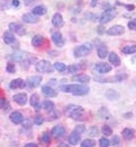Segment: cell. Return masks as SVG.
Masks as SVG:
<instances>
[{
  "instance_id": "1",
  "label": "cell",
  "mask_w": 136,
  "mask_h": 147,
  "mask_svg": "<svg viewBox=\"0 0 136 147\" xmlns=\"http://www.w3.org/2000/svg\"><path fill=\"white\" fill-rule=\"evenodd\" d=\"M60 90L65 93H70L75 96H84L90 92V87L86 84H82V85H61Z\"/></svg>"
},
{
  "instance_id": "2",
  "label": "cell",
  "mask_w": 136,
  "mask_h": 147,
  "mask_svg": "<svg viewBox=\"0 0 136 147\" xmlns=\"http://www.w3.org/2000/svg\"><path fill=\"white\" fill-rule=\"evenodd\" d=\"M66 115H68L69 118H72L73 120H76V121L85 120V118H86L85 110L79 105H69V107H67L66 108Z\"/></svg>"
},
{
  "instance_id": "3",
  "label": "cell",
  "mask_w": 136,
  "mask_h": 147,
  "mask_svg": "<svg viewBox=\"0 0 136 147\" xmlns=\"http://www.w3.org/2000/svg\"><path fill=\"white\" fill-rule=\"evenodd\" d=\"M117 14H118V13H117L116 8L109 7V8H107V9L103 10V13L101 14V16L99 17V22H100L101 24H107V23L111 22L112 19L115 18L117 16Z\"/></svg>"
},
{
  "instance_id": "4",
  "label": "cell",
  "mask_w": 136,
  "mask_h": 147,
  "mask_svg": "<svg viewBox=\"0 0 136 147\" xmlns=\"http://www.w3.org/2000/svg\"><path fill=\"white\" fill-rule=\"evenodd\" d=\"M53 69V65L48 60H40L35 63V70L40 74H51Z\"/></svg>"
},
{
  "instance_id": "5",
  "label": "cell",
  "mask_w": 136,
  "mask_h": 147,
  "mask_svg": "<svg viewBox=\"0 0 136 147\" xmlns=\"http://www.w3.org/2000/svg\"><path fill=\"white\" fill-rule=\"evenodd\" d=\"M93 47L91 43H84V44H81L76 47L74 49V57L75 58H82V57H85V55H90L91 51H92Z\"/></svg>"
},
{
  "instance_id": "6",
  "label": "cell",
  "mask_w": 136,
  "mask_h": 147,
  "mask_svg": "<svg viewBox=\"0 0 136 147\" xmlns=\"http://www.w3.org/2000/svg\"><path fill=\"white\" fill-rule=\"evenodd\" d=\"M25 83H26V86H27V88H30V90H32V88H35V87H38L41 85V83H42V76H32V77H28L26 80H25Z\"/></svg>"
},
{
  "instance_id": "7",
  "label": "cell",
  "mask_w": 136,
  "mask_h": 147,
  "mask_svg": "<svg viewBox=\"0 0 136 147\" xmlns=\"http://www.w3.org/2000/svg\"><path fill=\"white\" fill-rule=\"evenodd\" d=\"M8 26H9L10 32H14V33L18 34L20 36H23V35L26 34V28L23 25L18 24V23H9Z\"/></svg>"
},
{
  "instance_id": "8",
  "label": "cell",
  "mask_w": 136,
  "mask_h": 147,
  "mask_svg": "<svg viewBox=\"0 0 136 147\" xmlns=\"http://www.w3.org/2000/svg\"><path fill=\"white\" fill-rule=\"evenodd\" d=\"M125 33V27L122 25H114L112 27L108 28L107 34L110 36H118V35H122Z\"/></svg>"
},
{
  "instance_id": "9",
  "label": "cell",
  "mask_w": 136,
  "mask_h": 147,
  "mask_svg": "<svg viewBox=\"0 0 136 147\" xmlns=\"http://www.w3.org/2000/svg\"><path fill=\"white\" fill-rule=\"evenodd\" d=\"M94 69H95L99 74L103 75V74L110 73V71L112 70V67H111L109 63H106V62H99V63H95Z\"/></svg>"
},
{
  "instance_id": "10",
  "label": "cell",
  "mask_w": 136,
  "mask_h": 147,
  "mask_svg": "<svg viewBox=\"0 0 136 147\" xmlns=\"http://www.w3.org/2000/svg\"><path fill=\"white\" fill-rule=\"evenodd\" d=\"M51 40H52V42L55 43V45L58 47V48H62V47L65 45V38H64L62 34H61L60 32H55V33H52Z\"/></svg>"
},
{
  "instance_id": "11",
  "label": "cell",
  "mask_w": 136,
  "mask_h": 147,
  "mask_svg": "<svg viewBox=\"0 0 136 147\" xmlns=\"http://www.w3.org/2000/svg\"><path fill=\"white\" fill-rule=\"evenodd\" d=\"M25 86H26V83L22 78H16V79H14L9 83V88L10 90H20V88H24Z\"/></svg>"
},
{
  "instance_id": "12",
  "label": "cell",
  "mask_w": 136,
  "mask_h": 147,
  "mask_svg": "<svg viewBox=\"0 0 136 147\" xmlns=\"http://www.w3.org/2000/svg\"><path fill=\"white\" fill-rule=\"evenodd\" d=\"M27 58H28V55H26L25 52H20V51H17V52H15V53L9 55V59L10 60H13L14 62H20V63L24 60H26Z\"/></svg>"
},
{
  "instance_id": "13",
  "label": "cell",
  "mask_w": 136,
  "mask_h": 147,
  "mask_svg": "<svg viewBox=\"0 0 136 147\" xmlns=\"http://www.w3.org/2000/svg\"><path fill=\"white\" fill-rule=\"evenodd\" d=\"M73 82H77V83H82V84H87L91 80V77L86 74H78V75H74L72 77Z\"/></svg>"
},
{
  "instance_id": "14",
  "label": "cell",
  "mask_w": 136,
  "mask_h": 147,
  "mask_svg": "<svg viewBox=\"0 0 136 147\" xmlns=\"http://www.w3.org/2000/svg\"><path fill=\"white\" fill-rule=\"evenodd\" d=\"M13 100H14V102H15L16 104H18L20 107H24V105L27 103V95H26L25 93H20V94L14 95Z\"/></svg>"
},
{
  "instance_id": "15",
  "label": "cell",
  "mask_w": 136,
  "mask_h": 147,
  "mask_svg": "<svg viewBox=\"0 0 136 147\" xmlns=\"http://www.w3.org/2000/svg\"><path fill=\"white\" fill-rule=\"evenodd\" d=\"M9 119H10V121H12L13 123H15V125H20V123L23 122L24 117H23V114H22L20 112H18V111H14V112L10 113Z\"/></svg>"
},
{
  "instance_id": "16",
  "label": "cell",
  "mask_w": 136,
  "mask_h": 147,
  "mask_svg": "<svg viewBox=\"0 0 136 147\" xmlns=\"http://www.w3.org/2000/svg\"><path fill=\"white\" fill-rule=\"evenodd\" d=\"M51 22H52V25H53L55 27H57V28H60V27L64 26V18H62V15L59 14V13H56V14L52 16Z\"/></svg>"
},
{
  "instance_id": "17",
  "label": "cell",
  "mask_w": 136,
  "mask_h": 147,
  "mask_svg": "<svg viewBox=\"0 0 136 147\" xmlns=\"http://www.w3.org/2000/svg\"><path fill=\"white\" fill-rule=\"evenodd\" d=\"M42 93L44 96L47 97H56L57 96V92L53 87L49 86V85H45V86H42Z\"/></svg>"
},
{
  "instance_id": "18",
  "label": "cell",
  "mask_w": 136,
  "mask_h": 147,
  "mask_svg": "<svg viewBox=\"0 0 136 147\" xmlns=\"http://www.w3.org/2000/svg\"><path fill=\"white\" fill-rule=\"evenodd\" d=\"M30 103H31V105H32L37 111L41 110L42 104H41V101H40V97L38 94H32V96H31V98H30Z\"/></svg>"
},
{
  "instance_id": "19",
  "label": "cell",
  "mask_w": 136,
  "mask_h": 147,
  "mask_svg": "<svg viewBox=\"0 0 136 147\" xmlns=\"http://www.w3.org/2000/svg\"><path fill=\"white\" fill-rule=\"evenodd\" d=\"M22 19H23L24 23H27V24H37V23L39 22V17L35 16V15H33L32 13H30V14H24Z\"/></svg>"
},
{
  "instance_id": "20",
  "label": "cell",
  "mask_w": 136,
  "mask_h": 147,
  "mask_svg": "<svg viewBox=\"0 0 136 147\" xmlns=\"http://www.w3.org/2000/svg\"><path fill=\"white\" fill-rule=\"evenodd\" d=\"M32 14L35 15V16H38V17L39 16H43V15L47 14V7L43 6V5H38V6H35L32 9Z\"/></svg>"
},
{
  "instance_id": "21",
  "label": "cell",
  "mask_w": 136,
  "mask_h": 147,
  "mask_svg": "<svg viewBox=\"0 0 136 147\" xmlns=\"http://www.w3.org/2000/svg\"><path fill=\"white\" fill-rule=\"evenodd\" d=\"M2 38H3L5 43H6V44H9V45H13V44L16 42V38H15L14 34H13L10 31L5 32L3 35H2Z\"/></svg>"
},
{
  "instance_id": "22",
  "label": "cell",
  "mask_w": 136,
  "mask_h": 147,
  "mask_svg": "<svg viewBox=\"0 0 136 147\" xmlns=\"http://www.w3.org/2000/svg\"><path fill=\"white\" fill-rule=\"evenodd\" d=\"M44 43H45V38H44V36H42V35L38 34V35H34V36L32 37V45L35 47V48L42 47Z\"/></svg>"
},
{
  "instance_id": "23",
  "label": "cell",
  "mask_w": 136,
  "mask_h": 147,
  "mask_svg": "<svg viewBox=\"0 0 136 147\" xmlns=\"http://www.w3.org/2000/svg\"><path fill=\"white\" fill-rule=\"evenodd\" d=\"M65 131L66 130L64 128V126H56V127H53L52 130H51V135L53 137H56V138H61L64 136Z\"/></svg>"
},
{
  "instance_id": "24",
  "label": "cell",
  "mask_w": 136,
  "mask_h": 147,
  "mask_svg": "<svg viewBox=\"0 0 136 147\" xmlns=\"http://www.w3.org/2000/svg\"><path fill=\"white\" fill-rule=\"evenodd\" d=\"M107 79H108V83H119V82H122V80L127 79V75L126 74L119 73L117 74V75H115L114 77H109Z\"/></svg>"
},
{
  "instance_id": "25",
  "label": "cell",
  "mask_w": 136,
  "mask_h": 147,
  "mask_svg": "<svg viewBox=\"0 0 136 147\" xmlns=\"http://www.w3.org/2000/svg\"><path fill=\"white\" fill-rule=\"evenodd\" d=\"M97 55H99L100 59H104L106 57H108V55H109L108 48H107L104 44H100V45L97 47Z\"/></svg>"
},
{
  "instance_id": "26",
  "label": "cell",
  "mask_w": 136,
  "mask_h": 147,
  "mask_svg": "<svg viewBox=\"0 0 136 147\" xmlns=\"http://www.w3.org/2000/svg\"><path fill=\"white\" fill-rule=\"evenodd\" d=\"M108 59H109V62L111 65H114L115 67H119L120 66V58L115 52H110L108 55Z\"/></svg>"
},
{
  "instance_id": "27",
  "label": "cell",
  "mask_w": 136,
  "mask_h": 147,
  "mask_svg": "<svg viewBox=\"0 0 136 147\" xmlns=\"http://www.w3.org/2000/svg\"><path fill=\"white\" fill-rule=\"evenodd\" d=\"M79 142H81V135L75 132V131H73L68 137V143L70 145H77Z\"/></svg>"
},
{
  "instance_id": "28",
  "label": "cell",
  "mask_w": 136,
  "mask_h": 147,
  "mask_svg": "<svg viewBox=\"0 0 136 147\" xmlns=\"http://www.w3.org/2000/svg\"><path fill=\"white\" fill-rule=\"evenodd\" d=\"M82 65H83V63L70 65V66H68V67L66 68L65 73H67V74H76L77 71H79L81 69H83V68H84V66H82Z\"/></svg>"
},
{
  "instance_id": "29",
  "label": "cell",
  "mask_w": 136,
  "mask_h": 147,
  "mask_svg": "<svg viewBox=\"0 0 136 147\" xmlns=\"http://www.w3.org/2000/svg\"><path fill=\"white\" fill-rule=\"evenodd\" d=\"M121 52L125 55H133L136 52V44H132V45H125L121 48Z\"/></svg>"
},
{
  "instance_id": "30",
  "label": "cell",
  "mask_w": 136,
  "mask_h": 147,
  "mask_svg": "<svg viewBox=\"0 0 136 147\" xmlns=\"http://www.w3.org/2000/svg\"><path fill=\"white\" fill-rule=\"evenodd\" d=\"M106 96H107V98H109L110 101H116L119 98V93L115 91V90H108L107 92H106Z\"/></svg>"
},
{
  "instance_id": "31",
  "label": "cell",
  "mask_w": 136,
  "mask_h": 147,
  "mask_svg": "<svg viewBox=\"0 0 136 147\" xmlns=\"http://www.w3.org/2000/svg\"><path fill=\"white\" fill-rule=\"evenodd\" d=\"M40 140H41L43 144H45V145H49V144H50V142H51V137H50V134H49L48 131H44V132L41 135V137H40Z\"/></svg>"
},
{
  "instance_id": "32",
  "label": "cell",
  "mask_w": 136,
  "mask_h": 147,
  "mask_svg": "<svg viewBox=\"0 0 136 147\" xmlns=\"http://www.w3.org/2000/svg\"><path fill=\"white\" fill-rule=\"evenodd\" d=\"M122 136H124L125 139L129 140V139H132L134 137V131L131 128H125L122 130Z\"/></svg>"
},
{
  "instance_id": "33",
  "label": "cell",
  "mask_w": 136,
  "mask_h": 147,
  "mask_svg": "<svg viewBox=\"0 0 136 147\" xmlns=\"http://www.w3.org/2000/svg\"><path fill=\"white\" fill-rule=\"evenodd\" d=\"M42 108L45 111H50V110H52V109H55V104H53L52 101H48V100H47V101H43Z\"/></svg>"
},
{
  "instance_id": "34",
  "label": "cell",
  "mask_w": 136,
  "mask_h": 147,
  "mask_svg": "<svg viewBox=\"0 0 136 147\" xmlns=\"http://www.w3.org/2000/svg\"><path fill=\"white\" fill-rule=\"evenodd\" d=\"M53 68H55L57 71H59V73H65L67 66H66L65 63H62V62H56V63L53 65Z\"/></svg>"
},
{
  "instance_id": "35",
  "label": "cell",
  "mask_w": 136,
  "mask_h": 147,
  "mask_svg": "<svg viewBox=\"0 0 136 147\" xmlns=\"http://www.w3.org/2000/svg\"><path fill=\"white\" fill-rule=\"evenodd\" d=\"M95 146V140L93 139H85L81 143V147H94Z\"/></svg>"
},
{
  "instance_id": "36",
  "label": "cell",
  "mask_w": 136,
  "mask_h": 147,
  "mask_svg": "<svg viewBox=\"0 0 136 147\" xmlns=\"http://www.w3.org/2000/svg\"><path fill=\"white\" fill-rule=\"evenodd\" d=\"M48 113H49V119L48 120H50V121H53V120H56V119H58L59 117V112L57 110H55V109H52V110L48 111Z\"/></svg>"
},
{
  "instance_id": "37",
  "label": "cell",
  "mask_w": 136,
  "mask_h": 147,
  "mask_svg": "<svg viewBox=\"0 0 136 147\" xmlns=\"http://www.w3.org/2000/svg\"><path fill=\"white\" fill-rule=\"evenodd\" d=\"M43 122H44V118H43L42 115L37 114V115L34 117V123H35L37 126H41Z\"/></svg>"
},
{
  "instance_id": "38",
  "label": "cell",
  "mask_w": 136,
  "mask_h": 147,
  "mask_svg": "<svg viewBox=\"0 0 136 147\" xmlns=\"http://www.w3.org/2000/svg\"><path fill=\"white\" fill-rule=\"evenodd\" d=\"M6 70H7V73L14 74L16 71V67H15V65H14L13 62H9V63L7 65V67H6Z\"/></svg>"
},
{
  "instance_id": "39",
  "label": "cell",
  "mask_w": 136,
  "mask_h": 147,
  "mask_svg": "<svg viewBox=\"0 0 136 147\" xmlns=\"http://www.w3.org/2000/svg\"><path fill=\"white\" fill-rule=\"evenodd\" d=\"M102 132H103L104 136H111L112 135V129L109 126H103L102 127Z\"/></svg>"
},
{
  "instance_id": "40",
  "label": "cell",
  "mask_w": 136,
  "mask_h": 147,
  "mask_svg": "<svg viewBox=\"0 0 136 147\" xmlns=\"http://www.w3.org/2000/svg\"><path fill=\"white\" fill-rule=\"evenodd\" d=\"M116 5L118 6H122V7H125L127 10H129V11H133L134 9H135V6L134 5H126V3H121V2H119V1H117Z\"/></svg>"
},
{
  "instance_id": "41",
  "label": "cell",
  "mask_w": 136,
  "mask_h": 147,
  "mask_svg": "<svg viewBox=\"0 0 136 147\" xmlns=\"http://www.w3.org/2000/svg\"><path fill=\"white\" fill-rule=\"evenodd\" d=\"M99 145H100V147H109V145H110V142H109V140H108L106 137H103V138H101V139H100Z\"/></svg>"
},
{
  "instance_id": "42",
  "label": "cell",
  "mask_w": 136,
  "mask_h": 147,
  "mask_svg": "<svg viewBox=\"0 0 136 147\" xmlns=\"http://www.w3.org/2000/svg\"><path fill=\"white\" fill-rule=\"evenodd\" d=\"M22 123H23V127L26 129H30L32 127V121H31V119H24Z\"/></svg>"
},
{
  "instance_id": "43",
  "label": "cell",
  "mask_w": 136,
  "mask_h": 147,
  "mask_svg": "<svg viewBox=\"0 0 136 147\" xmlns=\"http://www.w3.org/2000/svg\"><path fill=\"white\" fill-rule=\"evenodd\" d=\"M128 27H129V30L136 32V19H132L128 22Z\"/></svg>"
},
{
  "instance_id": "44",
  "label": "cell",
  "mask_w": 136,
  "mask_h": 147,
  "mask_svg": "<svg viewBox=\"0 0 136 147\" xmlns=\"http://www.w3.org/2000/svg\"><path fill=\"white\" fill-rule=\"evenodd\" d=\"M75 132H77V134H83L84 131H85V127L83 126V125H81V126H77V127H75V130H74Z\"/></svg>"
},
{
  "instance_id": "45",
  "label": "cell",
  "mask_w": 136,
  "mask_h": 147,
  "mask_svg": "<svg viewBox=\"0 0 136 147\" xmlns=\"http://www.w3.org/2000/svg\"><path fill=\"white\" fill-rule=\"evenodd\" d=\"M97 132H99V130H97V127H92V128H91V131H90V135H91V136H94V135L97 136Z\"/></svg>"
},
{
  "instance_id": "46",
  "label": "cell",
  "mask_w": 136,
  "mask_h": 147,
  "mask_svg": "<svg viewBox=\"0 0 136 147\" xmlns=\"http://www.w3.org/2000/svg\"><path fill=\"white\" fill-rule=\"evenodd\" d=\"M23 1H24V3H25L26 6H31V5L35 3L38 0H23Z\"/></svg>"
},
{
  "instance_id": "47",
  "label": "cell",
  "mask_w": 136,
  "mask_h": 147,
  "mask_svg": "<svg viewBox=\"0 0 136 147\" xmlns=\"http://www.w3.org/2000/svg\"><path fill=\"white\" fill-rule=\"evenodd\" d=\"M7 102V100L5 98V97H2V96H0V109H2V107L5 105V103Z\"/></svg>"
},
{
  "instance_id": "48",
  "label": "cell",
  "mask_w": 136,
  "mask_h": 147,
  "mask_svg": "<svg viewBox=\"0 0 136 147\" xmlns=\"http://www.w3.org/2000/svg\"><path fill=\"white\" fill-rule=\"evenodd\" d=\"M119 143V137L118 136H114V138H112V144L114 145H117Z\"/></svg>"
},
{
  "instance_id": "49",
  "label": "cell",
  "mask_w": 136,
  "mask_h": 147,
  "mask_svg": "<svg viewBox=\"0 0 136 147\" xmlns=\"http://www.w3.org/2000/svg\"><path fill=\"white\" fill-rule=\"evenodd\" d=\"M55 85H57V80L56 79H51V80H49V86H55Z\"/></svg>"
},
{
  "instance_id": "50",
  "label": "cell",
  "mask_w": 136,
  "mask_h": 147,
  "mask_svg": "<svg viewBox=\"0 0 136 147\" xmlns=\"http://www.w3.org/2000/svg\"><path fill=\"white\" fill-rule=\"evenodd\" d=\"M12 5H13V7H18L20 6V1L18 0H13L12 1Z\"/></svg>"
},
{
  "instance_id": "51",
  "label": "cell",
  "mask_w": 136,
  "mask_h": 147,
  "mask_svg": "<svg viewBox=\"0 0 136 147\" xmlns=\"http://www.w3.org/2000/svg\"><path fill=\"white\" fill-rule=\"evenodd\" d=\"M24 147H39L37 144H34V143H28V144H26Z\"/></svg>"
},
{
  "instance_id": "52",
  "label": "cell",
  "mask_w": 136,
  "mask_h": 147,
  "mask_svg": "<svg viewBox=\"0 0 136 147\" xmlns=\"http://www.w3.org/2000/svg\"><path fill=\"white\" fill-rule=\"evenodd\" d=\"M99 0H92V2H91V7H94L95 5H97V2Z\"/></svg>"
},
{
  "instance_id": "53",
  "label": "cell",
  "mask_w": 136,
  "mask_h": 147,
  "mask_svg": "<svg viewBox=\"0 0 136 147\" xmlns=\"http://www.w3.org/2000/svg\"><path fill=\"white\" fill-rule=\"evenodd\" d=\"M58 147H70L68 144H65V143H62V144H59Z\"/></svg>"
}]
</instances>
